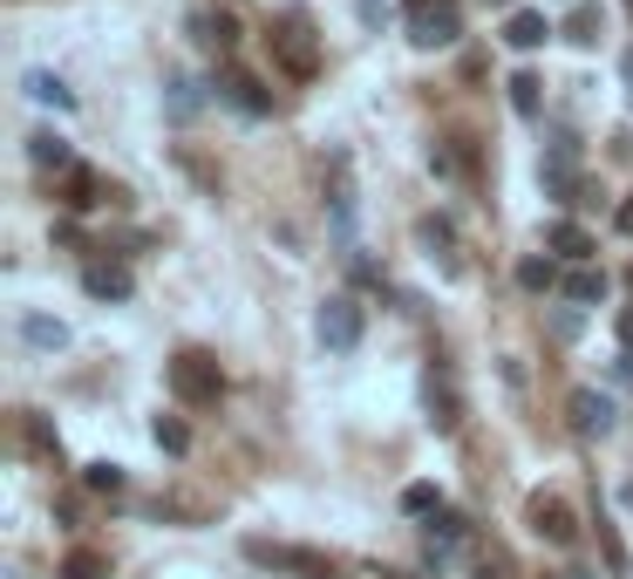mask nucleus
<instances>
[{
    "mask_svg": "<svg viewBox=\"0 0 633 579\" xmlns=\"http://www.w3.org/2000/svg\"><path fill=\"white\" fill-rule=\"evenodd\" d=\"M266 42H272V62H280L293 83H313V75H321V42H313V21L300 8H287L280 21H272Z\"/></svg>",
    "mask_w": 633,
    "mask_h": 579,
    "instance_id": "1",
    "label": "nucleus"
},
{
    "mask_svg": "<svg viewBox=\"0 0 633 579\" xmlns=\"http://www.w3.org/2000/svg\"><path fill=\"white\" fill-rule=\"evenodd\" d=\"M422 403H429V422L450 437L457 422H463V396H457V375H450V362H429L422 368Z\"/></svg>",
    "mask_w": 633,
    "mask_h": 579,
    "instance_id": "6",
    "label": "nucleus"
},
{
    "mask_svg": "<svg viewBox=\"0 0 633 579\" xmlns=\"http://www.w3.org/2000/svg\"><path fill=\"white\" fill-rule=\"evenodd\" d=\"M416 239L429 246V259H443L450 274H457V253H450V225H443V218H422V225H416Z\"/></svg>",
    "mask_w": 633,
    "mask_h": 579,
    "instance_id": "24",
    "label": "nucleus"
},
{
    "mask_svg": "<svg viewBox=\"0 0 633 579\" xmlns=\"http://www.w3.org/2000/svg\"><path fill=\"white\" fill-rule=\"evenodd\" d=\"M525 518H532V532H538V538H551V546H572V538H579L572 505H566V497H551V491H538V497H532Z\"/></svg>",
    "mask_w": 633,
    "mask_h": 579,
    "instance_id": "8",
    "label": "nucleus"
},
{
    "mask_svg": "<svg viewBox=\"0 0 633 579\" xmlns=\"http://www.w3.org/2000/svg\"><path fill=\"white\" fill-rule=\"evenodd\" d=\"M150 437H157V450H171V457H184V450H191V430H184L178 416H157V422H150Z\"/></svg>",
    "mask_w": 633,
    "mask_h": 579,
    "instance_id": "27",
    "label": "nucleus"
},
{
    "mask_svg": "<svg viewBox=\"0 0 633 579\" xmlns=\"http://www.w3.org/2000/svg\"><path fill=\"white\" fill-rule=\"evenodd\" d=\"M600 28H607V14H600V0H579V8L566 14V42L592 49V42H600Z\"/></svg>",
    "mask_w": 633,
    "mask_h": 579,
    "instance_id": "18",
    "label": "nucleus"
},
{
    "mask_svg": "<svg viewBox=\"0 0 633 579\" xmlns=\"http://www.w3.org/2000/svg\"><path fill=\"white\" fill-rule=\"evenodd\" d=\"M191 28H197V42H205V49H218V55H225L232 42H239V21H232V14H197Z\"/></svg>",
    "mask_w": 633,
    "mask_h": 579,
    "instance_id": "22",
    "label": "nucleus"
},
{
    "mask_svg": "<svg viewBox=\"0 0 633 579\" xmlns=\"http://www.w3.org/2000/svg\"><path fill=\"white\" fill-rule=\"evenodd\" d=\"M600 546H607V566H613V579H626L633 572V559H626V546H620V532L600 518Z\"/></svg>",
    "mask_w": 633,
    "mask_h": 579,
    "instance_id": "29",
    "label": "nucleus"
},
{
    "mask_svg": "<svg viewBox=\"0 0 633 579\" xmlns=\"http://www.w3.org/2000/svg\"><path fill=\"white\" fill-rule=\"evenodd\" d=\"M566 300H572V307H600V300H607V274L572 266V274H566Z\"/></svg>",
    "mask_w": 633,
    "mask_h": 579,
    "instance_id": "20",
    "label": "nucleus"
},
{
    "mask_svg": "<svg viewBox=\"0 0 633 579\" xmlns=\"http://www.w3.org/2000/svg\"><path fill=\"white\" fill-rule=\"evenodd\" d=\"M313 334H321L328 355H354V347H362V307H354L347 293L321 300V314H313Z\"/></svg>",
    "mask_w": 633,
    "mask_h": 579,
    "instance_id": "4",
    "label": "nucleus"
},
{
    "mask_svg": "<svg viewBox=\"0 0 633 579\" xmlns=\"http://www.w3.org/2000/svg\"><path fill=\"white\" fill-rule=\"evenodd\" d=\"M21 89H28L34 103H42V109H62V116L75 109V89L62 83V75H55V68H28V75H21Z\"/></svg>",
    "mask_w": 633,
    "mask_h": 579,
    "instance_id": "15",
    "label": "nucleus"
},
{
    "mask_svg": "<svg viewBox=\"0 0 633 579\" xmlns=\"http://www.w3.org/2000/svg\"><path fill=\"white\" fill-rule=\"evenodd\" d=\"M545 246L559 253V259H572V266H586V259H592V232L572 225V218H551V225H545Z\"/></svg>",
    "mask_w": 633,
    "mask_h": 579,
    "instance_id": "14",
    "label": "nucleus"
},
{
    "mask_svg": "<svg viewBox=\"0 0 633 579\" xmlns=\"http://www.w3.org/2000/svg\"><path fill=\"white\" fill-rule=\"evenodd\" d=\"M83 484H89V491H124V463H89Z\"/></svg>",
    "mask_w": 633,
    "mask_h": 579,
    "instance_id": "30",
    "label": "nucleus"
},
{
    "mask_svg": "<svg viewBox=\"0 0 633 579\" xmlns=\"http://www.w3.org/2000/svg\"><path fill=\"white\" fill-rule=\"evenodd\" d=\"M62 205H68V212H96V205H103V178H96L89 164H75V171H68V199H62Z\"/></svg>",
    "mask_w": 633,
    "mask_h": 579,
    "instance_id": "19",
    "label": "nucleus"
},
{
    "mask_svg": "<svg viewBox=\"0 0 633 579\" xmlns=\"http://www.w3.org/2000/svg\"><path fill=\"white\" fill-rule=\"evenodd\" d=\"M28 158L42 164V171H75V150H68V137H55V130H34V137H28Z\"/></svg>",
    "mask_w": 633,
    "mask_h": 579,
    "instance_id": "16",
    "label": "nucleus"
},
{
    "mask_svg": "<svg viewBox=\"0 0 633 579\" xmlns=\"http://www.w3.org/2000/svg\"><path fill=\"white\" fill-rule=\"evenodd\" d=\"M246 559L253 566H272V572H300V579H334V566L307 546H272V538H246Z\"/></svg>",
    "mask_w": 633,
    "mask_h": 579,
    "instance_id": "5",
    "label": "nucleus"
},
{
    "mask_svg": "<svg viewBox=\"0 0 633 579\" xmlns=\"http://www.w3.org/2000/svg\"><path fill=\"white\" fill-rule=\"evenodd\" d=\"M164 109H171V124H191V116L205 109V96H197L191 75H164Z\"/></svg>",
    "mask_w": 633,
    "mask_h": 579,
    "instance_id": "17",
    "label": "nucleus"
},
{
    "mask_svg": "<svg viewBox=\"0 0 633 579\" xmlns=\"http://www.w3.org/2000/svg\"><path fill=\"white\" fill-rule=\"evenodd\" d=\"M171 396H178L184 409H212V403L225 396L218 355H205V347H178V355H171Z\"/></svg>",
    "mask_w": 633,
    "mask_h": 579,
    "instance_id": "2",
    "label": "nucleus"
},
{
    "mask_svg": "<svg viewBox=\"0 0 633 579\" xmlns=\"http://www.w3.org/2000/svg\"><path fill=\"white\" fill-rule=\"evenodd\" d=\"M620 75H626V89H633V49H626V55H620Z\"/></svg>",
    "mask_w": 633,
    "mask_h": 579,
    "instance_id": "35",
    "label": "nucleus"
},
{
    "mask_svg": "<svg viewBox=\"0 0 633 579\" xmlns=\"http://www.w3.org/2000/svg\"><path fill=\"white\" fill-rule=\"evenodd\" d=\"M613 334H620V347H626V355H633V307H626V314L613 321Z\"/></svg>",
    "mask_w": 633,
    "mask_h": 579,
    "instance_id": "33",
    "label": "nucleus"
},
{
    "mask_svg": "<svg viewBox=\"0 0 633 579\" xmlns=\"http://www.w3.org/2000/svg\"><path fill=\"white\" fill-rule=\"evenodd\" d=\"M566 409H572V430H579V437H607V430H613V403H607L600 389H572Z\"/></svg>",
    "mask_w": 633,
    "mask_h": 579,
    "instance_id": "12",
    "label": "nucleus"
},
{
    "mask_svg": "<svg viewBox=\"0 0 633 579\" xmlns=\"http://www.w3.org/2000/svg\"><path fill=\"white\" fill-rule=\"evenodd\" d=\"M28 443H34V450H42V457H62V437L49 430V422H42V416H28Z\"/></svg>",
    "mask_w": 633,
    "mask_h": 579,
    "instance_id": "31",
    "label": "nucleus"
},
{
    "mask_svg": "<svg viewBox=\"0 0 633 579\" xmlns=\"http://www.w3.org/2000/svg\"><path fill=\"white\" fill-rule=\"evenodd\" d=\"M83 293H89V300H130L137 280H130L124 259H89V266H83Z\"/></svg>",
    "mask_w": 633,
    "mask_h": 579,
    "instance_id": "9",
    "label": "nucleus"
},
{
    "mask_svg": "<svg viewBox=\"0 0 633 579\" xmlns=\"http://www.w3.org/2000/svg\"><path fill=\"white\" fill-rule=\"evenodd\" d=\"M484 8H511V0H484Z\"/></svg>",
    "mask_w": 633,
    "mask_h": 579,
    "instance_id": "38",
    "label": "nucleus"
},
{
    "mask_svg": "<svg viewBox=\"0 0 633 579\" xmlns=\"http://www.w3.org/2000/svg\"><path fill=\"white\" fill-rule=\"evenodd\" d=\"M463 538H470V525H463L457 512H437V518H429V532H422V559H429V572H450L457 553H463Z\"/></svg>",
    "mask_w": 633,
    "mask_h": 579,
    "instance_id": "7",
    "label": "nucleus"
},
{
    "mask_svg": "<svg viewBox=\"0 0 633 579\" xmlns=\"http://www.w3.org/2000/svg\"><path fill=\"white\" fill-rule=\"evenodd\" d=\"M382 579H403V572H382Z\"/></svg>",
    "mask_w": 633,
    "mask_h": 579,
    "instance_id": "39",
    "label": "nucleus"
},
{
    "mask_svg": "<svg viewBox=\"0 0 633 579\" xmlns=\"http://www.w3.org/2000/svg\"><path fill=\"white\" fill-rule=\"evenodd\" d=\"M613 225H620V232H633V199H626V205L613 212Z\"/></svg>",
    "mask_w": 633,
    "mask_h": 579,
    "instance_id": "34",
    "label": "nucleus"
},
{
    "mask_svg": "<svg viewBox=\"0 0 633 579\" xmlns=\"http://www.w3.org/2000/svg\"><path fill=\"white\" fill-rule=\"evenodd\" d=\"M545 34H551V21L538 14V8H511L504 14V42L518 49V55H532V49H545Z\"/></svg>",
    "mask_w": 633,
    "mask_h": 579,
    "instance_id": "13",
    "label": "nucleus"
},
{
    "mask_svg": "<svg viewBox=\"0 0 633 579\" xmlns=\"http://www.w3.org/2000/svg\"><path fill=\"white\" fill-rule=\"evenodd\" d=\"M403 512H409V518H437V512H443L437 484H409V491H403Z\"/></svg>",
    "mask_w": 633,
    "mask_h": 579,
    "instance_id": "28",
    "label": "nucleus"
},
{
    "mask_svg": "<svg viewBox=\"0 0 633 579\" xmlns=\"http://www.w3.org/2000/svg\"><path fill=\"white\" fill-rule=\"evenodd\" d=\"M457 34H463L457 0H409V42L416 49H457Z\"/></svg>",
    "mask_w": 633,
    "mask_h": 579,
    "instance_id": "3",
    "label": "nucleus"
},
{
    "mask_svg": "<svg viewBox=\"0 0 633 579\" xmlns=\"http://www.w3.org/2000/svg\"><path fill=\"white\" fill-rule=\"evenodd\" d=\"M620 505H626V512H633V484H626V491H620Z\"/></svg>",
    "mask_w": 633,
    "mask_h": 579,
    "instance_id": "37",
    "label": "nucleus"
},
{
    "mask_svg": "<svg viewBox=\"0 0 633 579\" xmlns=\"http://www.w3.org/2000/svg\"><path fill=\"white\" fill-rule=\"evenodd\" d=\"M232 109H246V116H272V96L259 89V75H246V68H218V83H212Z\"/></svg>",
    "mask_w": 633,
    "mask_h": 579,
    "instance_id": "10",
    "label": "nucleus"
},
{
    "mask_svg": "<svg viewBox=\"0 0 633 579\" xmlns=\"http://www.w3.org/2000/svg\"><path fill=\"white\" fill-rule=\"evenodd\" d=\"M518 287H525V293H551V287H566V280H559V259H518Z\"/></svg>",
    "mask_w": 633,
    "mask_h": 579,
    "instance_id": "23",
    "label": "nucleus"
},
{
    "mask_svg": "<svg viewBox=\"0 0 633 579\" xmlns=\"http://www.w3.org/2000/svg\"><path fill=\"white\" fill-rule=\"evenodd\" d=\"M62 579H109V559L89 553V546H75V553L62 559Z\"/></svg>",
    "mask_w": 633,
    "mask_h": 579,
    "instance_id": "25",
    "label": "nucleus"
},
{
    "mask_svg": "<svg viewBox=\"0 0 633 579\" xmlns=\"http://www.w3.org/2000/svg\"><path fill=\"white\" fill-rule=\"evenodd\" d=\"M620 375H626V382H633V355H620Z\"/></svg>",
    "mask_w": 633,
    "mask_h": 579,
    "instance_id": "36",
    "label": "nucleus"
},
{
    "mask_svg": "<svg viewBox=\"0 0 633 579\" xmlns=\"http://www.w3.org/2000/svg\"><path fill=\"white\" fill-rule=\"evenodd\" d=\"M354 14H362L368 28H382V21H388V0H354Z\"/></svg>",
    "mask_w": 633,
    "mask_h": 579,
    "instance_id": "32",
    "label": "nucleus"
},
{
    "mask_svg": "<svg viewBox=\"0 0 633 579\" xmlns=\"http://www.w3.org/2000/svg\"><path fill=\"white\" fill-rule=\"evenodd\" d=\"M538 178H545V191H551V199H572V191H579V143H572V137H559Z\"/></svg>",
    "mask_w": 633,
    "mask_h": 579,
    "instance_id": "11",
    "label": "nucleus"
},
{
    "mask_svg": "<svg viewBox=\"0 0 633 579\" xmlns=\"http://www.w3.org/2000/svg\"><path fill=\"white\" fill-rule=\"evenodd\" d=\"M538 89H545L538 75H532V68H518V75H511V109H518V116H538V103H545Z\"/></svg>",
    "mask_w": 633,
    "mask_h": 579,
    "instance_id": "26",
    "label": "nucleus"
},
{
    "mask_svg": "<svg viewBox=\"0 0 633 579\" xmlns=\"http://www.w3.org/2000/svg\"><path fill=\"white\" fill-rule=\"evenodd\" d=\"M21 341H28V347H42V355H55V347H68V328H62V321H49V314H28V321H21Z\"/></svg>",
    "mask_w": 633,
    "mask_h": 579,
    "instance_id": "21",
    "label": "nucleus"
}]
</instances>
